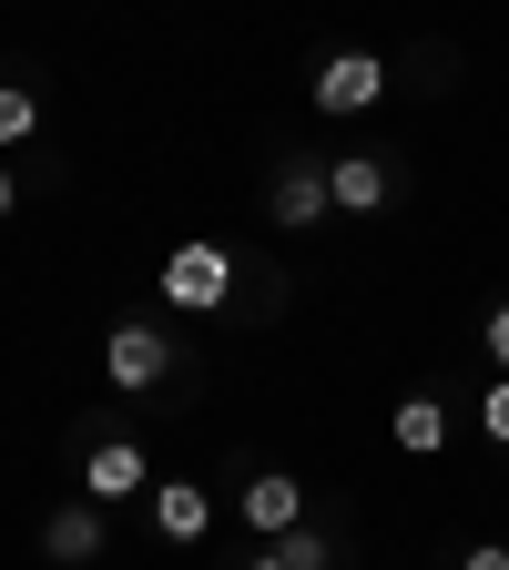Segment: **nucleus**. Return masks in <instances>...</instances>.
Returning <instances> with one entry per match:
<instances>
[{
    "label": "nucleus",
    "mask_w": 509,
    "mask_h": 570,
    "mask_svg": "<svg viewBox=\"0 0 509 570\" xmlns=\"http://www.w3.org/2000/svg\"><path fill=\"white\" fill-rule=\"evenodd\" d=\"M306 102H316L326 122L378 112V102H388V61H378V51H326V61H316V82H306Z\"/></svg>",
    "instance_id": "nucleus-1"
},
{
    "label": "nucleus",
    "mask_w": 509,
    "mask_h": 570,
    "mask_svg": "<svg viewBox=\"0 0 509 570\" xmlns=\"http://www.w3.org/2000/svg\"><path fill=\"white\" fill-rule=\"evenodd\" d=\"M235 296V245H174L164 255V306L174 316H214Z\"/></svg>",
    "instance_id": "nucleus-2"
},
{
    "label": "nucleus",
    "mask_w": 509,
    "mask_h": 570,
    "mask_svg": "<svg viewBox=\"0 0 509 570\" xmlns=\"http://www.w3.org/2000/svg\"><path fill=\"white\" fill-rule=\"evenodd\" d=\"M102 377H112L123 397L164 387V377H174V326H143V316H123V326L102 336Z\"/></svg>",
    "instance_id": "nucleus-3"
},
{
    "label": "nucleus",
    "mask_w": 509,
    "mask_h": 570,
    "mask_svg": "<svg viewBox=\"0 0 509 570\" xmlns=\"http://www.w3.org/2000/svg\"><path fill=\"white\" fill-rule=\"evenodd\" d=\"M265 214H275L285 235H306V225H326V214H336V194H326V164H316V154H285V174L265 184Z\"/></svg>",
    "instance_id": "nucleus-4"
},
{
    "label": "nucleus",
    "mask_w": 509,
    "mask_h": 570,
    "mask_svg": "<svg viewBox=\"0 0 509 570\" xmlns=\"http://www.w3.org/2000/svg\"><path fill=\"white\" fill-rule=\"evenodd\" d=\"M112 550V530H102V499H61V510H41V560H61V570H92Z\"/></svg>",
    "instance_id": "nucleus-5"
},
{
    "label": "nucleus",
    "mask_w": 509,
    "mask_h": 570,
    "mask_svg": "<svg viewBox=\"0 0 509 570\" xmlns=\"http://www.w3.org/2000/svg\"><path fill=\"white\" fill-rule=\"evenodd\" d=\"M82 499H102V510L112 499H154V459H143L133 439H92L82 449Z\"/></svg>",
    "instance_id": "nucleus-6"
},
{
    "label": "nucleus",
    "mask_w": 509,
    "mask_h": 570,
    "mask_svg": "<svg viewBox=\"0 0 509 570\" xmlns=\"http://www.w3.org/2000/svg\"><path fill=\"white\" fill-rule=\"evenodd\" d=\"M235 510H245V530L285 540V530H306V489L285 479V469H265V479H245V489H235Z\"/></svg>",
    "instance_id": "nucleus-7"
},
{
    "label": "nucleus",
    "mask_w": 509,
    "mask_h": 570,
    "mask_svg": "<svg viewBox=\"0 0 509 570\" xmlns=\"http://www.w3.org/2000/svg\"><path fill=\"white\" fill-rule=\"evenodd\" d=\"M326 194H336V214H378V204L398 194V164H388V154H336V164H326Z\"/></svg>",
    "instance_id": "nucleus-8"
},
{
    "label": "nucleus",
    "mask_w": 509,
    "mask_h": 570,
    "mask_svg": "<svg viewBox=\"0 0 509 570\" xmlns=\"http://www.w3.org/2000/svg\"><path fill=\"white\" fill-rule=\"evenodd\" d=\"M154 530H164L174 550H194V540L214 530V489H204V479H154Z\"/></svg>",
    "instance_id": "nucleus-9"
},
{
    "label": "nucleus",
    "mask_w": 509,
    "mask_h": 570,
    "mask_svg": "<svg viewBox=\"0 0 509 570\" xmlns=\"http://www.w3.org/2000/svg\"><path fill=\"white\" fill-rule=\"evenodd\" d=\"M388 439H398L408 459H439V449H449V397H428V387L398 397V407H388Z\"/></svg>",
    "instance_id": "nucleus-10"
},
{
    "label": "nucleus",
    "mask_w": 509,
    "mask_h": 570,
    "mask_svg": "<svg viewBox=\"0 0 509 570\" xmlns=\"http://www.w3.org/2000/svg\"><path fill=\"white\" fill-rule=\"evenodd\" d=\"M31 132H41V92H31V82H0V154L31 142Z\"/></svg>",
    "instance_id": "nucleus-11"
},
{
    "label": "nucleus",
    "mask_w": 509,
    "mask_h": 570,
    "mask_svg": "<svg viewBox=\"0 0 509 570\" xmlns=\"http://www.w3.org/2000/svg\"><path fill=\"white\" fill-rule=\"evenodd\" d=\"M265 550H275L285 570H336V540H326V530H285V540H265Z\"/></svg>",
    "instance_id": "nucleus-12"
},
{
    "label": "nucleus",
    "mask_w": 509,
    "mask_h": 570,
    "mask_svg": "<svg viewBox=\"0 0 509 570\" xmlns=\"http://www.w3.org/2000/svg\"><path fill=\"white\" fill-rule=\"evenodd\" d=\"M479 346H489V367L509 377V306H489V316H479Z\"/></svg>",
    "instance_id": "nucleus-13"
},
{
    "label": "nucleus",
    "mask_w": 509,
    "mask_h": 570,
    "mask_svg": "<svg viewBox=\"0 0 509 570\" xmlns=\"http://www.w3.org/2000/svg\"><path fill=\"white\" fill-rule=\"evenodd\" d=\"M479 428H489V439H499V449H509V377H499V387H489V397H479Z\"/></svg>",
    "instance_id": "nucleus-14"
},
{
    "label": "nucleus",
    "mask_w": 509,
    "mask_h": 570,
    "mask_svg": "<svg viewBox=\"0 0 509 570\" xmlns=\"http://www.w3.org/2000/svg\"><path fill=\"white\" fill-rule=\"evenodd\" d=\"M459 570H509V540H469V550H459Z\"/></svg>",
    "instance_id": "nucleus-15"
},
{
    "label": "nucleus",
    "mask_w": 509,
    "mask_h": 570,
    "mask_svg": "<svg viewBox=\"0 0 509 570\" xmlns=\"http://www.w3.org/2000/svg\"><path fill=\"white\" fill-rule=\"evenodd\" d=\"M11 204H21V174H11V164H0V214H11Z\"/></svg>",
    "instance_id": "nucleus-16"
},
{
    "label": "nucleus",
    "mask_w": 509,
    "mask_h": 570,
    "mask_svg": "<svg viewBox=\"0 0 509 570\" xmlns=\"http://www.w3.org/2000/svg\"><path fill=\"white\" fill-rule=\"evenodd\" d=\"M245 570H285V560H275V550H255V560H245Z\"/></svg>",
    "instance_id": "nucleus-17"
}]
</instances>
